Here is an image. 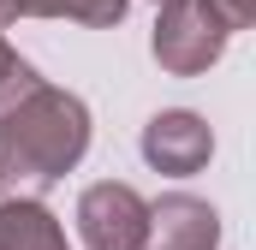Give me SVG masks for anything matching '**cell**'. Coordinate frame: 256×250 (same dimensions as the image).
I'll list each match as a JSON object with an SVG mask.
<instances>
[{
    "label": "cell",
    "mask_w": 256,
    "mask_h": 250,
    "mask_svg": "<svg viewBox=\"0 0 256 250\" xmlns=\"http://www.w3.org/2000/svg\"><path fill=\"white\" fill-rule=\"evenodd\" d=\"M90 149V108L72 90H30L18 108L0 114V202H42V190L60 185Z\"/></svg>",
    "instance_id": "cell-1"
},
{
    "label": "cell",
    "mask_w": 256,
    "mask_h": 250,
    "mask_svg": "<svg viewBox=\"0 0 256 250\" xmlns=\"http://www.w3.org/2000/svg\"><path fill=\"white\" fill-rule=\"evenodd\" d=\"M149 54H155L161 72H173V78H196V72H208V66L226 54V30L202 12V0H173L155 18Z\"/></svg>",
    "instance_id": "cell-2"
},
{
    "label": "cell",
    "mask_w": 256,
    "mask_h": 250,
    "mask_svg": "<svg viewBox=\"0 0 256 250\" xmlns=\"http://www.w3.org/2000/svg\"><path fill=\"white\" fill-rule=\"evenodd\" d=\"M78 232H84L90 250H143L149 202L120 179H102L78 196Z\"/></svg>",
    "instance_id": "cell-3"
},
{
    "label": "cell",
    "mask_w": 256,
    "mask_h": 250,
    "mask_svg": "<svg viewBox=\"0 0 256 250\" xmlns=\"http://www.w3.org/2000/svg\"><path fill=\"white\" fill-rule=\"evenodd\" d=\"M208 155H214V131L191 108H167V114H155V120L143 125V161L155 173L191 179V173L208 167Z\"/></svg>",
    "instance_id": "cell-4"
},
{
    "label": "cell",
    "mask_w": 256,
    "mask_h": 250,
    "mask_svg": "<svg viewBox=\"0 0 256 250\" xmlns=\"http://www.w3.org/2000/svg\"><path fill=\"white\" fill-rule=\"evenodd\" d=\"M214 244H220V214H214V202L185 196V190L149 202L143 250H214Z\"/></svg>",
    "instance_id": "cell-5"
},
{
    "label": "cell",
    "mask_w": 256,
    "mask_h": 250,
    "mask_svg": "<svg viewBox=\"0 0 256 250\" xmlns=\"http://www.w3.org/2000/svg\"><path fill=\"white\" fill-rule=\"evenodd\" d=\"M0 250H72V244L48 202L18 196V202H0Z\"/></svg>",
    "instance_id": "cell-6"
},
{
    "label": "cell",
    "mask_w": 256,
    "mask_h": 250,
    "mask_svg": "<svg viewBox=\"0 0 256 250\" xmlns=\"http://www.w3.org/2000/svg\"><path fill=\"white\" fill-rule=\"evenodd\" d=\"M131 0H18V18H72L90 30H114Z\"/></svg>",
    "instance_id": "cell-7"
},
{
    "label": "cell",
    "mask_w": 256,
    "mask_h": 250,
    "mask_svg": "<svg viewBox=\"0 0 256 250\" xmlns=\"http://www.w3.org/2000/svg\"><path fill=\"white\" fill-rule=\"evenodd\" d=\"M30 90H42L36 66H30L18 48H12V42H6V36H0V114H6V108H18Z\"/></svg>",
    "instance_id": "cell-8"
},
{
    "label": "cell",
    "mask_w": 256,
    "mask_h": 250,
    "mask_svg": "<svg viewBox=\"0 0 256 250\" xmlns=\"http://www.w3.org/2000/svg\"><path fill=\"white\" fill-rule=\"evenodd\" d=\"M202 12L232 36V30H250V18H256V0H202Z\"/></svg>",
    "instance_id": "cell-9"
},
{
    "label": "cell",
    "mask_w": 256,
    "mask_h": 250,
    "mask_svg": "<svg viewBox=\"0 0 256 250\" xmlns=\"http://www.w3.org/2000/svg\"><path fill=\"white\" fill-rule=\"evenodd\" d=\"M6 24H18V0H0V30Z\"/></svg>",
    "instance_id": "cell-10"
},
{
    "label": "cell",
    "mask_w": 256,
    "mask_h": 250,
    "mask_svg": "<svg viewBox=\"0 0 256 250\" xmlns=\"http://www.w3.org/2000/svg\"><path fill=\"white\" fill-rule=\"evenodd\" d=\"M155 6H173V0H155Z\"/></svg>",
    "instance_id": "cell-11"
}]
</instances>
